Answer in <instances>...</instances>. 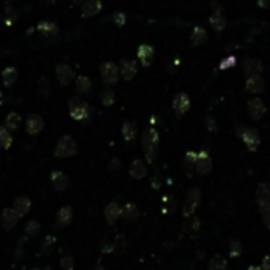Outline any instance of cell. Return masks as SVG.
Returning <instances> with one entry per match:
<instances>
[{"instance_id":"obj_1","label":"cell","mask_w":270,"mask_h":270,"mask_svg":"<svg viewBox=\"0 0 270 270\" xmlns=\"http://www.w3.org/2000/svg\"><path fill=\"white\" fill-rule=\"evenodd\" d=\"M158 142H160V134L156 132V128H154V126L146 128L142 133V150H144L148 163H152L156 156Z\"/></svg>"},{"instance_id":"obj_2","label":"cell","mask_w":270,"mask_h":270,"mask_svg":"<svg viewBox=\"0 0 270 270\" xmlns=\"http://www.w3.org/2000/svg\"><path fill=\"white\" fill-rule=\"evenodd\" d=\"M237 134L245 142V146L248 147L250 152H256L258 147H259V142H261V138H259L258 130L252 128V126H240V128H237Z\"/></svg>"},{"instance_id":"obj_3","label":"cell","mask_w":270,"mask_h":270,"mask_svg":"<svg viewBox=\"0 0 270 270\" xmlns=\"http://www.w3.org/2000/svg\"><path fill=\"white\" fill-rule=\"evenodd\" d=\"M68 108H70V116H72L74 120H86V118H88L90 112H92L90 106L78 96L70 98Z\"/></svg>"},{"instance_id":"obj_4","label":"cell","mask_w":270,"mask_h":270,"mask_svg":"<svg viewBox=\"0 0 270 270\" xmlns=\"http://www.w3.org/2000/svg\"><path fill=\"white\" fill-rule=\"evenodd\" d=\"M78 154V144L72 136H64L58 139L57 147H56V155L60 158H68Z\"/></svg>"},{"instance_id":"obj_5","label":"cell","mask_w":270,"mask_h":270,"mask_svg":"<svg viewBox=\"0 0 270 270\" xmlns=\"http://www.w3.org/2000/svg\"><path fill=\"white\" fill-rule=\"evenodd\" d=\"M201 198H202V193H201V190H199V188L190 190L188 194H186V199H185V204L182 207V215L185 218L192 216L196 212L199 202H201Z\"/></svg>"},{"instance_id":"obj_6","label":"cell","mask_w":270,"mask_h":270,"mask_svg":"<svg viewBox=\"0 0 270 270\" xmlns=\"http://www.w3.org/2000/svg\"><path fill=\"white\" fill-rule=\"evenodd\" d=\"M100 73H102L103 81L108 86H112L118 81L120 78V72H118V66L114 62H104L100 66Z\"/></svg>"},{"instance_id":"obj_7","label":"cell","mask_w":270,"mask_h":270,"mask_svg":"<svg viewBox=\"0 0 270 270\" xmlns=\"http://www.w3.org/2000/svg\"><path fill=\"white\" fill-rule=\"evenodd\" d=\"M212 158L210 155L206 152V150H201V152H198V160H196V164H194V169H196V174L199 176H206L212 171Z\"/></svg>"},{"instance_id":"obj_8","label":"cell","mask_w":270,"mask_h":270,"mask_svg":"<svg viewBox=\"0 0 270 270\" xmlns=\"http://www.w3.org/2000/svg\"><path fill=\"white\" fill-rule=\"evenodd\" d=\"M118 72H120V78L122 79H125V81H132L138 73V65L134 60L124 58V60H120Z\"/></svg>"},{"instance_id":"obj_9","label":"cell","mask_w":270,"mask_h":270,"mask_svg":"<svg viewBox=\"0 0 270 270\" xmlns=\"http://www.w3.org/2000/svg\"><path fill=\"white\" fill-rule=\"evenodd\" d=\"M246 109H248V114L253 120H259L262 118V116L266 114V104L262 100L259 98H252L250 102L246 103Z\"/></svg>"},{"instance_id":"obj_10","label":"cell","mask_w":270,"mask_h":270,"mask_svg":"<svg viewBox=\"0 0 270 270\" xmlns=\"http://www.w3.org/2000/svg\"><path fill=\"white\" fill-rule=\"evenodd\" d=\"M190 106H192V103H190V98L186 94H177L176 95L174 102H172V109H174L177 118L182 117L190 109Z\"/></svg>"},{"instance_id":"obj_11","label":"cell","mask_w":270,"mask_h":270,"mask_svg":"<svg viewBox=\"0 0 270 270\" xmlns=\"http://www.w3.org/2000/svg\"><path fill=\"white\" fill-rule=\"evenodd\" d=\"M56 74H57V79L60 84L68 86L74 79V70L66 64H58L56 66Z\"/></svg>"},{"instance_id":"obj_12","label":"cell","mask_w":270,"mask_h":270,"mask_svg":"<svg viewBox=\"0 0 270 270\" xmlns=\"http://www.w3.org/2000/svg\"><path fill=\"white\" fill-rule=\"evenodd\" d=\"M43 126H44V122H43L42 116H38V114H30L26 120V132L32 136L42 132Z\"/></svg>"},{"instance_id":"obj_13","label":"cell","mask_w":270,"mask_h":270,"mask_svg":"<svg viewBox=\"0 0 270 270\" xmlns=\"http://www.w3.org/2000/svg\"><path fill=\"white\" fill-rule=\"evenodd\" d=\"M245 88H246V92L258 95V94H262V92H264V88H266V82H264V79L261 78V74L250 76V78H246Z\"/></svg>"},{"instance_id":"obj_14","label":"cell","mask_w":270,"mask_h":270,"mask_svg":"<svg viewBox=\"0 0 270 270\" xmlns=\"http://www.w3.org/2000/svg\"><path fill=\"white\" fill-rule=\"evenodd\" d=\"M214 13L210 14L208 21H210V26L215 28V32H223L224 27H226V18L224 14L222 13V8H218L216 4H214Z\"/></svg>"},{"instance_id":"obj_15","label":"cell","mask_w":270,"mask_h":270,"mask_svg":"<svg viewBox=\"0 0 270 270\" xmlns=\"http://www.w3.org/2000/svg\"><path fill=\"white\" fill-rule=\"evenodd\" d=\"M103 4L102 0H84L81 5V12H82V18H92L96 16L100 12H102Z\"/></svg>"},{"instance_id":"obj_16","label":"cell","mask_w":270,"mask_h":270,"mask_svg":"<svg viewBox=\"0 0 270 270\" xmlns=\"http://www.w3.org/2000/svg\"><path fill=\"white\" fill-rule=\"evenodd\" d=\"M154 56H155V51L150 44H141L138 48V58L144 66H150V64H152V60H154Z\"/></svg>"},{"instance_id":"obj_17","label":"cell","mask_w":270,"mask_h":270,"mask_svg":"<svg viewBox=\"0 0 270 270\" xmlns=\"http://www.w3.org/2000/svg\"><path fill=\"white\" fill-rule=\"evenodd\" d=\"M122 207H120V204L118 202H116V201H112V202H109L108 206H106V208H104V216H106V220H108V223L109 224H114L116 222H117V218L122 215Z\"/></svg>"},{"instance_id":"obj_18","label":"cell","mask_w":270,"mask_h":270,"mask_svg":"<svg viewBox=\"0 0 270 270\" xmlns=\"http://www.w3.org/2000/svg\"><path fill=\"white\" fill-rule=\"evenodd\" d=\"M256 202L258 206H266L270 202V184H259L256 188Z\"/></svg>"},{"instance_id":"obj_19","label":"cell","mask_w":270,"mask_h":270,"mask_svg":"<svg viewBox=\"0 0 270 270\" xmlns=\"http://www.w3.org/2000/svg\"><path fill=\"white\" fill-rule=\"evenodd\" d=\"M244 73H245L246 78L261 74L262 73V64L259 62V60L248 58V60H245V62H244Z\"/></svg>"},{"instance_id":"obj_20","label":"cell","mask_w":270,"mask_h":270,"mask_svg":"<svg viewBox=\"0 0 270 270\" xmlns=\"http://www.w3.org/2000/svg\"><path fill=\"white\" fill-rule=\"evenodd\" d=\"M147 174V166L146 163L142 162V160H134V162L132 163V166H130V176H132L133 178L136 180H141L144 178Z\"/></svg>"},{"instance_id":"obj_21","label":"cell","mask_w":270,"mask_h":270,"mask_svg":"<svg viewBox=\"0 0 270 270\" xmlns=\"http://www.w3.org/2000/svg\"><path fill=\"white\" fill-rule=\"evenodd\" d=\"M18 76H19V73L14 66H6L2 72V79H4L5 87H13L18 81Z\"/></svg>"},{"instance_id":"obj_22","label":"cell","mask_w":270,"mask_h":270,"mask_svg":"<svg viewBox=\"0 0 270 270\" xmlns=\"http://www.w3.org/2000/svg\"><path fill=\"white\" fill-rule=\"evenodd\" d=\"M207 32L201 27V26H198L193 28V32H192V43L194 46H204L207 43Z\"/></svg>"},{"instance_id":"obj_23","label":"cell","mask_w":270,"mask_h":270,"mask_svg":"<svg viewBox=\"0 0 270 270\" xmlns=\"http://www.w3.org/2000/svg\"><path fill=\"white\" fill-rule=\"evenodd\" d=\"M92 81H90V78L87 76H78L76 78V90L79 94H82V95H87L92 92Z\"/></svg>"},{"instance_id":"obj_24","label":"cell","mask_w":270,"mask_h":270,"mask_svg":"<svg viewBox=\"0 0 270 270\" xmlns=\"http://www.w3.org/2000/svg\"><path fill=\"white\" fill-rule=\"evenodd\" d=\"M51 182H52L54 188L58 190V192H60V190H65L68 186V178L62 171H54L51 174Z\"/></svg>"},{"instance_id":"obj_25","label":"cell","mask_w":270,"mask_h":270,"mask_svg":"<svg viewBox=\"0 0 270 270\" xmlns=\"http://www.w3.org/2000/svg\"><path fill=\"white\" fill-rule=\"evenodd\" d=\"M36 30L40 34H42L44 38H49V36H52L58 32V27L54 24V22H48V21H43V22H40Z\"/></svg>"},{"instance_id":"obj_26","label":"cell","mask_w":270,"mask_h":270,"mask_svg":"<svg viewBox=\"0 0 270 270\" xmlns=\"http://www.w3.org/2000/svg\"><path fill=\"white\" fill-rule=\"evenodd\" d=\"M18 218H19V215H18V212L14 208H5L4 210V226L6 228V229H12L13 226H16V223H18Z\"/></svg>"},{"instance_id":"obj_27","label":"cell","mask_w":270,"mask_h":270,"mask_svg":"<svg viewBox=\"0 0 270 270\" xmlns=\"http://www.w3.org/2000/svg\"><path fill=\"white\" fill-rule=\"evenodd\" d=\"M196 160H198V152H193V150H190L185 155V160H184V168L188 176H192L193 171H194V164H196Z\"/></svg>"},{"instance_id":"obj_28","label":"cell","mask_w":270,"mask_h":270,"mask_svg":"<svg viewBox=\"0 0 270 270\" xmlns=\"http://www.w3.org/2000/svg\"><path fill=\"white\" fill-rule=\"evenodd\" d=\"M122 215H124V218L126 220L128 223H133V222H136L138 216H139V210H138V207L134 204H126L125 208L122 210Z\"/></svg>"},{"instance_id":"obj_29","label":"cell","mask_w":270,"mask_h":270,"mask_svg":"<svg viewBox=\"0 0 270 270\" xmlns=\"http://www.w3.org/2000/svg\"><path fill=\"white\" fill-rule=\"evenodd\" d=\"M226 268H228L226 259L223 256H220V254H215L212 259H210L208 267H207V270H226Z\"/></svg>"},{"instance_id":"obj_30","label":"cell","mask_w":270,"mask_h":270,"mask_svg":"<svg viewBox=\"0 0 270 270\" xmlns=\"http://www.w3.org/2000/svg\"><path fill=\"white\" fill-rule=\"evenodd\" d=\"M122 134H124L126 142H132L133 139L136 138V124H133V122L124 124V126H122Z\"/></svg>"},{"instance_id":"obj_31","label":"cell","mask_w":270,"mask_h":270,"mask_svg":"<svg viewBox=\"0 0 270 270\" xmlns=\"http://www.w3.org/2000/svg\"><path fill=\"white\" fill-rule=\"evenodd\" d=\"M28 208H30V201L27 198H18L16 199V202H14V210L18 212V215H26L28 212Z\"/></svg>"},{"instance_id":"obj_32","label":"cell","mask_w":270,"mask_h":270,"mask_svg":"<svg viewBox=\"0 0 270 270\" xmlns=\"http://www.w3.org/2000/svg\"><path fill=\"white\" fill-rule=\"evenodd\" d=\"M13 142V138L10 134L6 126H0V148H8Z\"/></svg>"},{"instance_id":"obj_33","label":"cell","mask_w":270,"mask_h":270,"mask_svg":"<svg viewBox=\"0 0 270 270\" xmlns=\"http://www.w3.org/2000/svg\"><path fill=\"white\" fill-rule=\"evenodd\" d=\"M19 124H21V116L18 112H10L6 116V120H5V126L8 130H18Z\"/></svg>"},{"instance_id":"obj_34","label":"cell","mask_w":270,"mask_h":270,"mask_svg":"<svg viewBox=\"0 0 270 270\" xmlns=\"http://www.w3.org/2000/svg\"><path fill=\"white\" fill-rule=\"evenodd\" d=\"M72 218H73L72 208H70V207L60 208V212H58V223L60 224H68L70 222H72Z\"/></svg>"},{"instance_id":"obj_35","label":"cell","mask_w":270,"mask_h":270,"mask_svg":"<svg viewBox=\"0 0 270 270\" xmlns=\"http://www.w3.org/2000/svg\"><path fill=\"white\" fill-rule=\"evenodd\" d=\"M116 102V95L112 92V88H106L104 92L102 94V103L104 106H112Z\"/></svg>"},{"instance_id":"obj_36","label":"cell","mask_w":270,"mask_h":270,"mask_svg":"<svg viewBox=\"0 0 270 270\" xmlns=\"http://www.w3.org/2000/svg\"><path fill=\"white\" fill-rule=\"evenodd\" d=\"M242 245H240L238 240H232L231 245H229V256L231 258H238L240 254H242Z\"/></svg>"},{"instance_id":"obj_37","label":"cell","mask_w":270,"mask_h":270,"mask_svg":"<svg viewBox=\"0 0 270 270\" xmlns=\"http://www.w3.org/2000/svg\"><path fill=\"white\" fill-rule=\"evenodd\" d=\"M261 216H262V222H264L266 228L270 229V202L261 207Z\"/></svg>"},{"instance_id":"obj_38","label":"cell","mask_w":270,"mask_h":270,"mask_svg":"<svg viewBox=\"0 0 270 270\" xmlns=\"http://www.w3.org/2000/svg\"><path fill=\"white\" fill-rule=\"evenodd\" d=\"M26 231H27L28 236L35 237V236L38 234V231H40V224H38L36 222H30V223L27 224V228H26Z\"/></svg>"},{"instance_id":"obj_39","label":"cell","mask_w":270,"mask_h":270,"mask_svg":"<svg viewBox=\"0 0 270 270\" xmlns=\"http://www.w3.org/2000/svg\"><path fill=\"white\" fill-rule=\"evenodd\" d=\"M236 65V57H228V58H224L222 64H220V70H226V68H231V66H234Z\"/></svg>"},{"instance_id":"obj_40","label":"cell","mask_w":270,"mask_h":270,"mask_svg":"<svg viewBox=\"0 0 270 270\" xmlns=\"http://www.w3.org/2000/svg\"><path fill=\"white\" fill-rule=\"evenodd\" d=\"M112 21H114L117 26H124L125 21H126V16H125V13H122V12H117V13L112 16Z\"/></svg>"},{"instance_id":"obj_41","label":"cell","mask_w":270,"mask_h":270,"mask_svg":"<svg viewBox=\"0 0 270 270\" xmlns=\"http://www.w3.org/2000/svg\"><path fill=\"white\" fill-rule=\"evenodd\" d=\"M62 267H65L66 270H72V268H73V259L70 258V256L64 258V259H62Z\"/></svg>"},{"instance_id":"obj_42","label":"cell","mask_w":270,"mask_h":270,"mask_svg":"<svg viewBox=\"0 0 270 270\" xmlns=\"http://www.w3.org/2000/svg\"><path fill=\"white\" fill-rule=\"evenodd\" d=\"M261 270H270V256H266V258L262 259Z\"/></svg>"},{"instance_id":"obj_43","label":"cell","mask_w":270,"mask_h":270,"mask_svg":"<svg viewBox=\"0 0 270 270\" xmlns=\"http://www.w3.org/2000/svg\"><path fill=\"white\" fill-rule=\"evenodd\" d=\"M206 124H208V128L212 130V132H216L215 122H214V118H212V117H206Z\"/></svg>"},{"instance_id":"obj_44","label":"cell","mask_w":270,"mask_h":270,"mask_svg":"<svg viewBox=\"0 0 270 270\" xmlns=\"http://www.w3.org/2000/svg\"><path fill=\"white\" fill-rule=\"evenodd\" d=\"M258 5L261 8H270V0H258Z\"/></svg>"},{"instance_id":"obj_45","label":"cell","mask_w":270,"mask_h":270,"mask_svg":"<svg viewBox=\"0 0 270 270\" xmlns=\"http://www.w3.org/2000/svg\"><path fill=\"white\" fill-rule=\"evenodd\" d=\"M111 169H120V162H118V160H112Z\"/></svg>"},{"instance_id":"obj_46","label":"cell","mask_w":270,"mask_h":270,"mask_svg":"<svg viewBox=\"0 0 270 270\" xmlns=\"http://www.w3.org/2000/svg\"><path fill=\"white\" fill-rule=\"evenodd\" d=\"M42 4H44V5H54L57 0H40Z\"/></svg>"},{"instance_id":"obj_47","label":"cell","mask_w":270,"mask_h":270,"mask_svg":"<svg viewBox=\"0 0 270 270\" xmlns=\"http://www.w3.org/2000/svg\"><path fill=\"white\" fill-rule=\"evenodd\" d=\"M248 270H261V267H258V266H250Z\"/></svg>"}]
</instances>
